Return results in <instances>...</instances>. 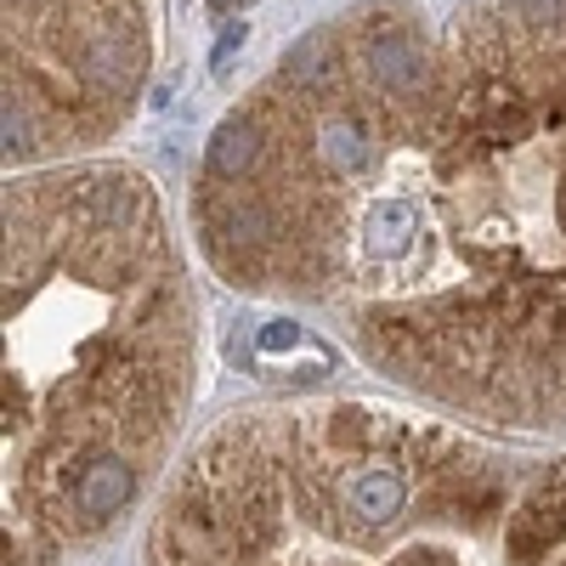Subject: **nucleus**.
<instances>
[{"instance_id":"f257e3e1","label":"nucleus","mask_w":566,"mask_h":566,"mask_svg":"<svg viewBox=\"0 0 566 566\" xmlns=\"http://www.w3.org/2000/svg\"><path fill=\"white\" fill-rule=\"evenodd\" d=\"M205 266L386 386L566 431V0H352L205 136Z\"/></svg>"},{"instance_id":"f03ea898","label":"nucleus","mask_w":566,"mask_h":566,"mask_svg":"<svg viewBox=\"0 0 566 566\" xmlns=\"http://www.w3.org/2000/svg\"><path fill=\"white\" fill-rule=\"evenodd\" d=\"M0 328V566H63L142 504L199 391V301L159 181L125 159L7 170Z\"/></svg>"},{"instance_id":"7ed1b4c3","label":"nucleus","mask_w":566,"mask_h":566,"mask_svg":"<svg viewBox=\"0 0 566 566\" xmlns=\"http://www.w3.org/2000/svg\"><path fill=\"white\" fill-rule=\"evenodd\" d=\"M142 566H566V448L368 397L255 402L176 470Z\"/></svg>"},{"instance_id":"20e7f679","label":"nucleus","mask_w":566,"mask_h":566,"mask_svg":"<svg viewBox=\"0 0 566 566\" xmlns=\"http://www.w3.org/2000/svg\"><path fill=\"white\" fill-rule=\"evenodd\" d=\"M250 7L261 0H7V170L80 159L119 136L193 12L227 23Z\"/></svg>"}]
</instances>
